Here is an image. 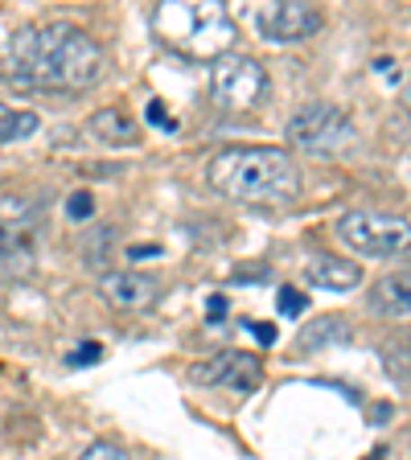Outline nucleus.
<instances>
[{"label": "nucleus", "mask_w": 411, "mask_h": 460, "mask_svg": "<svg viewBox=\"0 0 411 460\" xmlns=\"http://www.w3.org/2000/svg\"><path fill=\"white\" fill-rule=\"evenodd\" d=\"M148 119H153V124H165V128H173V119H169V115H165V111H161V107H156V103L148 107Z\"/></svg>", "instance_id": "6ab92c4d"}, {"label": "nucleus", "mask_w": 411, "mask_h": 460, "mask_svg": "<svg viewBox=\"0 0 411 460\" xmlns=\"http://www.w3.org/2000/svg\"><path fill=\"white\" fill-rule=\"evenodd\" d=\"M103 70L107 58L99 41L67 21L21 29L0 54V78L17 91H86Z\"/></svg>", "instance_id": "f257e3e1"}, {"label": "nucleus", "mask_w": 411, "mask_h": 460, "mask_svg": "<svg viewBox=\"0 0 411 460\" xmlns=\"http://www.w3.org/2000/svg\"><path fill=\"white\" fill-rule=\"evenodd\" d=\"M337 239L366 259H399L411 255V222L399 214L345 210L337 218Z\"/></svg>", "instance_id": "20e7f679"}, {"label": "nucleus", "mask_w": 411, "mask_h": 460, "mask_svg": "<svg viewBox=\"0 0 411 460\" xmlns=\"http://www.w3.org/2000/svg\"><path fill=\"white\" fill-rule=\"evenodd\" d=\"M99 292L112 308L124 313H148L161 300V284L148 271H132V268H112L99 276Z\"/></svg>", "instance_id": "1a4fd4ad"}, {"label": "nucleus", "mask_w": 411, "mask_h": 460, "mask_svg": "<svg viewBox=\"0 0 411 460\" xmlns=\"http://www.w3.org/2000/svg\"><path fill=\"white\" fill-rule=\"evenodd\" d=\"M305 279L313 288H329V292H350L362 284V268L354 259H337V255H313L305 263Z\"/></svg>", "instance_id": "9b49d317"}, {"label": "nucleus", "mask_w": 411, "mask_h": 460, "mask_svg": "<svg viewBox=\"0 0 411 460\" xmlns=\"http://www.w3.org/2000/svg\"><path fill=\"white\" fill-rule=\"evenodd\" d=\"M255 25L268 41L292 46V41H308L321 29V9L305 0H272L255 13Z\"/></svg>", "instance_id": "0eeeda50"}, {"label": "nucleus", "mask_w": 411, "mask_h": 460, "mask_svg": "<svg viewBox=\"0 0 411 460\" xmlns=\"http://www.w3.org/2000/svg\"><path fill=\"white\" fill-rule=\"evenodd\" d=\"M38 115L33 111H17V107H4L0 103V144H9V140H25V136L38 132Z\"/></svg>", "instance_id": "ddd939ff"}, {"label": "nucleus", "mask_w": 411, "mask_h": 460, "mask_svg": "<svg viewBox=\"0 0 411 460\" xmlns=\"http://www.w3.org/2000/svg\"><path fill=\"white\" fill-rule=\"evenodd\" d=\"M193 383L198 386H230L235 394H251L264 383V362L247 349H222L193 366Z\"/></svg>", "instance_id": "6e6552de"}, {"label": "nucleus", "mask_w": 411, "mask_h": 460, "mask_svg": "<svg viewBox=\"0 0 411 460\" xmlns=\"http://www.w3.org/2000/svg\"><path fill=\"white\" fill-rule=\"evenodd\" d=\"M99 358H103V349H99L95 341H83L67 354V366H86V362H99Z\"/></svg>", "instance_id": "dca6fc26"}, {"label": "nucleus", "mask_w": 411, "mask_h": 460, "mask_svg": "<svg viewBox=\"0 0 411 460\" xmlns=\"http://www.w3.org/2000/svg\"><path fill=\"white\" fill-rule=\"evenodd\" d=\"M91 210H95V206H91V193H86V190H78V193H70V198H67V214H70V218H91Z\"/></svg>", "instance_id": "f3484780"}, {"label": "nucleus", "mask_w": 411, "mask_h": 460, "mask_svg": "<svg viewBox=\"0 0 411 460\" xmlns=\"http://www.w3.org/2000/svg\"><path fill=\"white\" fill-rule=\"evenodd\" d=\"M153 33L190 62H222L239 38L235 17L219 0H165L153 9Z\"/></svg>", "instance_id": "7ed1b4c3"}, {"label": "nucleus", "mask_w": 411, "mask_h": 460, "mask_svg": "<svg viewBox=\"0 0 411 460\" xmlns=\"http://www.w3.org/2000/svg\"><path fill=\"white\" fill-rule=\"evenodd\" d=\"M206 181L219 198L239 201V206H284L300 193V169L288 148L235 144L210 161Z\"/></svg>", "instance_id": "f03ea898"}, {"label": "nucleus", "mask_w": 411, "mask_h": 460, "mask_svg": "<svg viewBox=\"0 0 411 460\" xmlns=\"http://www.w3.org/2000/svg\"><path fill=\"white\" fill-rule=\"evenodd\" d=\"M403 103L411 107V75H407V86H403Z\"/></svg>", "instance_id": "412c9836"}, {"label": "nucleus", "mask_w": 411, "mask_h": 460, "mask_svg": "<svg viewBox=\"0 0 411 460\" xmlns=\"http://www.w3.org/2000/svg\"><path fill=\"white\" fill-rule=\"evenodd\" d=\"M222 308H227V300H222V296H210V321H219Z\"/></svg>", "instance_id": "aec40b11"}, {"label": "nucleus", "mask_w": 411, "mask_h": 460, "mask_svg": "<svg viewBox=\"0 0 411 460\" xmlns=\"http://www.w3.org/2000/svg\"><path fill=\"white\" fill-rule=\"evenodd\" d=\"M288 144L313 156H337L354 144V119L337 103H305L288 119Z\"/></svg>", "instance_id": "39448f33"}, {"label": "nucleus", "mask_w": 411, "mask_h": 460, "mask_svg": "<svg viewBox=\"0 0 411 460\" xmlns=\"http://www.w3.org/2000/svg\"><path fill=\"white\" fill-rule=\"evenodd\" d=\"M78 460H132V452L120 448V444H112V440H95Z\"/></svg>", "instance_id": "4468645a"}, {"label": "nucleus", "mask_w": 411, "mask_h": 460, "mask_svg": "<svg viewBox=\"0 0 411 460\" xmlns=\"http://www.w3.org/2000/svg\"><path fill=\"white\" fill-rule=\"evenodd\" d=\"M272 91V78L264 70V62L247 54H227L222 62H214L210 70V95L222 111H255Z\"/></svg>", "instance_id": "423d86ee"}, {"label": "nucleus", "mask_w": 411, "mask_h": 460, "mask_svg": "<svg viewBox=\"0 0 411 460\" xmlns=\"http://www.w3.org/2000/svg\"><path fill=\"white\" fill-rule=\"evenodd\" d=\"M86 136L99 144H112V148H128V144L140 140V124L120 107H103L86 119Z\"/></svg>", "instance_id": "f8f14e48"}, {"label": "nucleus", "mask_w": 411, "mask_h": 460, "mask_svg": "<svg viewBox=\"0 0 411 460\" xmlns=\"http://www.w3.org/2000/svg\"><path fill=\"white\" fill-rule=\"evenodd\" d=\"M366 308L387 321H407L411 316V271H387L383 279H374L366 292Z\"/></svg>", "instance_id": "9d476101"}, {"label": "nucleus", "mask_w": 411, "mask_h": 460, "mask_svg": "<svg viewBox=\"0 0 411 460\" xmlns=\"http://www.w3.org/2000/svg\"><path fill=\"white\" fill-rule=\"evenodd\" d=\"M305 292H297V288H280V313L284 316H300L305 313Z\"/></svg>", "instance_id": "2eb2a0df"}, {"label": "nucleus", "mask_w": 411, "mask_h": 460, "mask_svg": "<svg viewBox=\"0 0 411 460\" xmlns=\"http://www.w3.org/2000/svg\"><path fill=\"white\" fill-rule=\"evenodd\" d=\"M251 329H255V337H259V341H264V345H272V341H276V325H251Z\"/></svg>", "instance_id": "a211bd4d"}]
</instances>
